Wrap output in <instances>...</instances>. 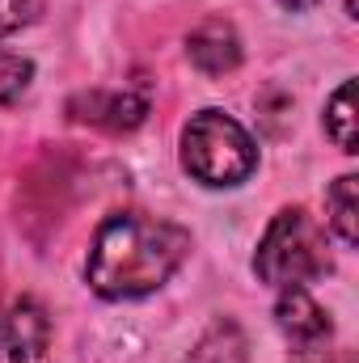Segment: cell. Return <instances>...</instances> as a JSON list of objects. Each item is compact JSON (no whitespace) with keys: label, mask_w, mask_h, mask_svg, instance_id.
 <instances>
[{"label":"cell","mask_w":359,"mask_h":363,"mask_svg":"<svg viewBox=\"0 0 359 363\" xmlns=\"http://www.w3.org/2000/svg\"><path fill=\"white\" fill-rule=\"evenodd\" d=\"M326 131H330V140L347 152V157H355L359 152V135H355V81H343L334 97L326 101Z\"/></svg>","instance_id":"obj_9"},{"label":"cell","mask_w":359,"mask_h":363,"mask_svg":"<svg viewBox=\"0 0 359 363\" xmlns=\"http://www.w3.org/2000/svg\"><path fill=\"white\" fill-rule=\"evenodd\" d=\"M326 207H330L326 224H330V228H334V237L351 250V245L359 241V178H355V174H343V178L330 186Z\"/></svg>","instance_id":"obj_8"},{"label":"cell","mask_w":359,"mask_h":363,"mask_svg":"<svg viewBox=\"0 0 359 363\" xmlns=\"http://www.w3.org/2000/svg\"><path fill=\"white\" fill-rule=\"evenodd\" d=\"M182 169L203 186H241L258 169L254 135L224 110H199L182 127Z\"/></svg>","instance_id":"obj_2"},{"label":"cell","mask_w":359,"mask_h":363,"mask_svg":"<svg viewBox=\"0 0 359 363\" xmlns=\"http://www.w3.org/2000/svg\"><path fill=\"white\" fill-rule=\"evenodd\" d=\"M186 60H190L203 77H224V72L241 68V34L233 30V21L207 17L203 26L190 30V38H186Z\"/></svg>","instance_id":"obj_7"},{"label":"cell","mask_w":359,"mask_h":363,"mask_svg":"<svg viewBox=\"0 0 359 363\" xmlns=\"http://www.w3.org/2000/svg\"><path fill=\"white\" fill-rule=\"evenodd\" d=\"M326 271H330L326 233L317 228V220L304 207H283L258 241L254 274L283 291V287H304Z\"/></svg>","instance_id":"obj_3"},{"label":"cell","mask_w":359,"mask_h":363,"mask_svg":"<svg viewBox=\"0 0 359 363\" xmlns=\"http://www.w3.org/2000/svg\"><path fill=\"white\" fill-rule=\"evenodd\" d=\"M34 81V64L17 51H0V106H13Z\"/></svg>","instance_id":"obj_11"},{"label":"cell","mask_w":359,"mask_h":363,"mask_svg":"<svg viewBox=\"0 0 359 363\" xmlns=\"http://www.w3.org/2000/svg\"><path fill=\"white\" fill-rule=\"evenodd\" d=\"M43 13V0H0V38L34 26Z\"/></svg>","instance_id":"obj_12"},{"label":"cell","mask_w":359,"mask_h":363,"mask_svg":"<svg viewBox=\"0 0 359 363\" xmlns=\"http://www.w3.org/2000/svg\"><path fill=\"white\" fill-rule=\"evenodd\" d=\"M283 9H292V13H304V9H313V4H321V0H279Z\"/></svg>","instance_id":"obj_13"},{"label":"cell","mask_w":359,"mask_h":363,"mask_svg":"<svg viewBox=\"0 0 359 363\" xmlns=\"http://www.w3.org/2000/svg\"><path fill=\"white\" fill-rule=\"evenodd\" d=\"M51 342V317L34 296H21L4 317H0V347L9 351L13 363H34L43 359Z\"/></svg>","instance_id":"obj_5"},{"label":"cell","mask_w":359,"mask_h":363,"mask_svg":"<svg viewBox=\"0 0 359 363\" xmlns=\"http://www.w3.org/2000/svg\"><path fill=\"white\" fill-rule=\"evenodd\" d=\"M275 321L279 330L300 347V355H321L334 325H330V313L304 291V287H283L279 304H275Z\"/></svg>","instance_id":"obj_4"},{"label":"cell","mask_w":359,"mask_h":363,"mask_svg":"<svg viewBox=\"0 0 359 363\" xmlns=\"http://www.w3.org/2000/svg\"><path fill=\"white\" fill-rule=\"evenodd\" d=\"M68 110H72V118H77V123H93V127L114 131V135L136 131V127L148 118V101H144L140 93H127V89L81 93V97H72V101H68Z\"/></svg>","instance_id":"obj_6"},{"label":"cell","mask_w":359,"mask_h":363,"mask_svg":"<svg viewBox=\"0 0 359 363\" xmlns=\"http://www.w3.org/2000/svg\"><path fill=\"white\" fill-rule=\"evenodd\" d=\"M186 363H245V338L237 334V325H216L211 334H203Z\"/></svg>","instance_id":"obj_10"},{"label":"cell","mask_w":359,"mask_h":363,"mask_svg":"<svg viewBox=\"0 0 359 363\" xmlns=\"http://www.w3.org/2000/svg\"><path fill=\"white\" fill-rule=\"evenodd\" d=\"M190 254V233L182 224L118 211L97 224L85 279L101 300H140L161 291Z\"/></svg>","instance_id":"obj_1"}]
</instances>
